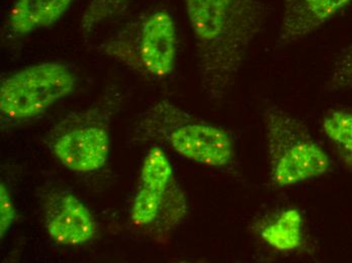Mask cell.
<instances>
[{
    "instance_id": "cell-1",
    "label": "cell",
    "mask_w": 352,
    "mask_h": 263,
    "mask_svg": "<svg viewBox=\"0 0 352 263\" xmlns=\"http://www.w3.org/2000/svg\"><path fill=\"white\" fill-rule=\"evenodd\" d=\"M192 31L201 89L222 100L235 83L249 47L263 29L261 0H184Z\"/></svg>"
},
{
    "instance_id": "cell-2",
    "label": "cell",
    "mask_w": 352,
    "mask_h": 263,
    "mask_svg": "<svg viewBox=\"0 0 352 263\" xmlns=\"http://www.w3.org/2000/svg\"><path fill=\"white\" fill-rule=\"evenodd\" d=\"M137 136L165 144L182 157L209 168H228L235 160V145L228 133L168 100H159L144 113Z\"/></svg>"
},
{
    "instance_id": "cell-3",
    "label": "cell",
    "mask_w": 352,
    "mask_h": 263,
    "mask_svg": "<svg viewBox=\"0 0 352 263\" xmlns=\"http://www.w3.org/2000/svg\"><path fill=\"white\" fill-rule=\"evenodd\" d=\"M270 179L276 187H289L325 174L329 156L306 126L276 106L263 112Z\"/></svg>"
},
{
    "instance_id": "cell-4",
    "label": "cell",
    "mask_w": 352,
    "mask_h": 263,
    "mask_svg": "<svg viewBox=\"0 0 352 263\" xmlns=\"http://www.w3.org/2000/svg\"><path fill=\"white\" fill-rule=\"evenodd\" d=\"M100 50L143 76L166 78L177 61L175 19L165 10L144 14L100 45Z\"/></svg>"
},
{
    "instance_id": "cell-5",
    "label": "cell",
    "mask_w": 352,
    "mask_h": 263,
    "mask_svg": "<svg viewBox=\"0 0 352 263\" xmlns=\"http://www.w3.org/2000/svg\"><path fill=\"white\" fill-rule=\"evenodd\" d=\"M186 196L176 181L168 157L160 147H153L142 164L131 222L150 231L157 240H164L186 217Z\"/></svg>"
},
{
    "instance_id": "cell-6",
    "label": "cell",
    "mask_w": 352,
    "mask_h": 263,
    "mask_svg": "<svg viewBox=\"0 0 352 263\" xmlns=\"http://www.w3.org/2000/svg\"><path fill=\"white\" fill-rule=\"evenodd\" d=\"M76 82L74 72L60 62L28 66L2 79L0 111L14 121L34 119L70 95Z\"/></svg>"
},
{
    "instance_id": "cell-7",
    "label": "cell",
    "mask_w": 352,
    "mask_h": 263,
    "mask_svg": "<svg viewBox=\"0 0 352 263\" xmlns=\"http://www.w3.org/2000/svg\"><path fill=\"white\" fill-rule=\"evenodd\" d=\"M45 226L54 242L63 246L85 244L98 232L90 209L69 192H56L47 201Z\"/></svg>"
},
{
    "instance_id": "cell-8",
    "label": "cell",
    "mask_w": 352,
    "mask_h": 263,
    "mask_svg": "<svg viewBox=\"0 0 352 263\" xmlns=\"http://www.w3.org/2000/svg\"><path fill=\"white\" fill-rule=\"evenodd\" d=\"M53 151L66 168L74 172L89 173L106 165L111 140L100 124H85L72 128L55 141Z\"/></svg>"
},
{
    "instance_id": "cell-9",
    "label": "cell",
    "mask_w": 352,
    "mask_h": 263,
    "mask_svg": "<svg viewBox=\"0 0 352 263\" xmlns=\"http://www.w3.org/2000/svg\"><path fill=\"white\" fill-rule=\"evenodd\" d=\"M352 0H283L278 41L289 45L317 31Z\"/></svg>"
},
{
    "instance_id": "cell-10",
    "label": "cell",
    "mask_w": 352,
    "mask_h": 263,
    "mask_svg": "<svg viewBox=\"0 0 352 263\" xmlns=\"http://www.w3.org/2000/svg\"><path fill=\"white\" fill-rule=\"evenodd\" d=\"M75 0H16L6 18V29L14 37H23L57 23Z\"/></svg>"
},
{
    "instance_id": "cell-11",
    "label": "cell",
    "mask_w": 352,
    "mask_h": 263,
    "mask_svg": "<svg viewBox=\"0 0 352 263\" xmlns=\"http://www.w3.org/2000/svg\"><path fill=\"white\" fill-rule=\"evenodd\" d=\"M266 244L280 252L295 251L302 243V218L295 209L283 211L261 233Z\"/></svg>"
},
{
    "instance_id": "cell-12",
    "label": "cell",
    "mask_w": 352,
    "mask_h": 263,
    "mask_svg": "<svg viewBox=\"0 0 352 263\" xmlns=\"http://www.w3.org/2000/svg\"><path fill=\"white\" fill-rule=\"evenodd\" d=\"M324 134L338 149L344 163L352 166V113L333 111L323 121Z\"/></svg>"
},
{
    "instance_id": "cell-13",
    "label": "cell",
    "mask_w": 352,
    "mask_h": 263,
    "mask_svg": "<svg viewBox=\"0 0 352 263\" xmlns=\"http://www.w3.org/2000/svg\"><path fill=\"white\" fill-rule=\"evenodd\" d=\"M129 0H90L80 21L81 33L88 37L100 23L124 10Z\"/></svg>"
},
{
    "instance_id": "cell-14",
    "label": "cell",
    "mask_w": 352,
    "mask_h": 263,
    "mask_svg": "<svg viewBox=\"0 0 352 263\" xmlns=\"http://www.w3.org/2000/svg\"><path fill=\"white\" fill-rule=\"evenodd\" d=\"M331 81L335 87L352 91V44L335 63Z\"/></svg>"
},
{
    "instance_id": "cell-15",
    "label": "cell",
    "mask_w": 352,
    "mask_h": 263,
    "mask_svg": "<svg viewBox=\"0 0 352 263\" xmlns=\"http://www.w3.org/2000/svg\"><path fill=\"white\" fill-rule=\"evenodd\" d=\"M16 219V209L12 194L4 183L0 185V234L1 238Z\"/></svg>"
}]
</instances>
